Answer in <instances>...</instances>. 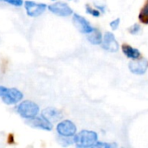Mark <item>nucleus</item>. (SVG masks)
<instances>
[{
    "mask_svg": "<svg viewBox=\"0 0 148 148\" xmlns=\"http://www.w3.org/2000/svg\"><path fill=\"white\" fill-rule=\"evenodd\" d=\"M102 48L110 52H117L119 50V43L116 41L114 36L111 32H106L101 42Z\"/></svg>",
    "mask_w": 148,
    "mask_h": 148,
    "instance_id": "1a4fd4ad",
    "label": "nucleus"
},
{
    "mask_svg": "<svg viewBox=\"0 0 148 148\" xmlns=\"http://www.w3.org/2000/svg\"><path fill=\"white\" fill-rule=\"evenodd\" d=\"M24 7L26 13L30 17L40 16L47 9V5L42 3H36L34 1H25Z\"/></svg>",
    "mask_w": 148,
    "mask_h": 148,
    "instance_id": "423d86ee",
    "label": "nucleus"
},
{
    "mask_svg": "<svg viewBox=\"0 0 148 148\" xmlns=\"http://www.w3.org/2000/svg\"><path fill=\"white\" fill-rule=\"evenodd\" d=\"M5 3L10 4V5H13V6H16V7H20L22 6L24 3H23V0H3Z\"/></svg>",
    "mask_w": 148,
    "mask_h": 148,
    "instance_id": "a211bd4d",
    "label": "nucleus"
},
{
    "mask_svg": "<svg viewBox=\"0 0 148 148\" xmlns=\"http://www.w3.org/2000/svg\"><path fill=\"white\" fill-rule=\"evenodd\" d=\"M96 7H97V9H99V10H101L102 11H104V7H103V6H100V5H96Z\"/></svg>",
    "mask_w": 148,
    "mask_h": 148,
    "instance_id": "4be33fe9",
    "label": "nucleus"
},
{
    "mask_svg": "<svg viewBox=\"0 0 148 148\" xmlns=\"http://www.w3.org/2000/svg\"><path fill=\"white\" fill-rule=\"evenodd\" d=\"M74 138V143L77 147H93L98 141V135L95 132L82 130L79 134H75Z\"/></svg>",
    "mask_w": 148,
    "mask_h": 148,
    "instance_id": "f257e3e1",
    "label": "nucleus"
},
{
    "mask_svg": "<svg viewBox=\"0 0 148 148\" xmlns=\"http://www.w3.org/2000/svg\"><path fill=\"white\" fill-rule=\"evenodd\" d=\"M7 89V88H5V87H3V86H0V97L3 95V94L5 92V90Z\"/></svg>",
    "mask_w": 148,
    "mask_h": 148,
    "instance_id": "412c9836",
    "label": "nucleus"
},
{
    "mask_svg": "<svg viewBox=\"0 0 148 148\" xmlns=\"http://www.w3.org/2000/svg\"><path fill=\"white\" fill-rule=\"evenodd\" d=\"M47 8L49 9L50 12H52L53 14L58 16L66 17L73 14V10L71 9V7L68 3H63V2H56L47 6Z\"/></svg>",
    "mask_w": 148,
    "mask_h": 148,
    "instance_id": "20e7f679",
    "label": "nucleus"
},
{
    "mask_svg": "<svg viewBox=\"0 0 148 148\" xmlns=\"http://www.w3.org/2000/svg\"><path fill=\"white\" fill-rule=\"evenodd\" d=\"M73 23L75 28L83 34H89L92 32L94 28L90 25L88 21L84 18L83 16L78 15V14H74L73 15Z\"/></svg>",
    "mask_w": 148,
    "mask_h": 148,
    "instance_id": "6e6552de",
    "label": "nucleus"
},
{
    "mask_svg": "<svg viewBox=\"0 0 148 148\" xmlns=\"http://www.w3.org/2000/svg\"><path fill=\"white\" fill-rule=\"evenodd\" d=\"M27 124L33 128H38L45 131H51L53 129V124L43 118L42 115L40 117H34L31 119H28Z\"/></svg>",
    "mask_w": 148,
    "mask_h": 148,
    "instance_id": "0eeeda50",
    "label": "nucleus"
},
{
    "mask_svg": "<svg viewBox=\"0 0 148 148\" xmlns=\"http://www.w3.org/2000/svg\"><path fill=\"white\" fill-rule=\"evenodd\" d=\"M86 11H87L88 14H90V15H92L93 16H95V17H98L101 15L99 10L94 9V8L90 7L89 5H87L86 6Z\"/></svg>",
    "mask_w": 148,
    "mask_h": 148,
    "instance_id": "dca6fc26",
    "label": "nucleus"
},
{
    "mask_svg": "<svg viewBox=\"0 0 148 148\" xmlns=\"http://www.w3.org/2000/svg\"><path fill=\"white\" fill-rule=\"evenodd\" d=\"M57 140H58V142L62 147H68V146H70L71 144L74 143V138L73 137H66V136L59 135L57 137Z\"/></svg>",
    "mask_w": 148,
    "mask_h": 148,
    "instance_id": "4468645a",
    "label": "nucleus"
},
{
    "mask_svg": "<svg viewBox=\"0 0 148 148\" xmlns=\"http://www.w3.org/2000/svg\"><path fill=\"white\" fill-rule=\"evenodd\" d=\"M129 69L133 74L144 75L148 69V62L146 59H135L129 62Z\"/></svg>",
    "mask_w": 148,
    "mask_h": 148,
    "instance_id": "9d476101",
    "label": "nucleus"
},
{
    "mask_svg": "<svg viewBox=\"0 0 148 148\" xmlns=\"http://www.w3.org/2000/svg\"><path fill=\"white\" fill-rule=\"evenodd\" d=\"M77 128L74 122L69 120L60 121L56 126V132L59 135L66 137H74L76 134Z\"/></svg>",
    "mask_w": 148,
    "mask_h": 148,
    "instance_id": "39448f33",
    "label": "nucleus"
},
{
    "mask_svg": "<svg viewBox=\"0 0 148 148\" xmlns=\"http://www.w3.org/2000/svg\"><path fill=\"white\" fill-rule=\"evenodd\" d=\"M1 97H2L3 101L5 104H7V105H15V104H17L18 102H20L23 100V95L17 88H7Z\"/></svg>",
    "mask_w": 148,
    "mask_h": 148,
    "instance_id": "7ed1b4c3",
    "label": "nucleus"
},
{
    "mask_svg": "<svg viewBox=\"0 0 148 148\" xmlns=\"http://www.w3.org/2000/svg\"><path fill=\"white\" fill-rule=\"evenodd\" d=\"M39 111V106L31 101H23L16 108L17 114L26 120L37 116Z\"/></svg>",
    "mask_w": 148,
    "mask_h": 148,
    "instance_id": "f03ea898",
    "label": "nucleus"
},
{
    "mask_svg": "<svg viewBox=\"0 0 148 148\" xmlns=\"http://www.w3.org/2000/svg\"><path fill=\"white\" fill-rule=\"evenodd\" d=\"M88 40L90 43L94 44V45H99L101 44L102 42V35L101 32L97 29H94L92 30V32H90L89 34H88Z\"/></svg>",
    "mask_w": 148,
    "mask_h": 148,
    "instance_id": "ddd939ff",
    "label": "nucleus"
},
{
    "mask_svg": "<svg viewBox=\"0 0 148 148\" xmlns=\"http://www.w3.org/2000/svg\"><path fill=\"white\" fill-rule=\"evenodd\" d=\"M120 22H121L120 18H117V19H115V20L112 21V22L110 23V27L112 28V29H114V30L117 29L118 27H119V25H120Z\"/></svg>",
    "mask_w": 148,
    "mask_h": 148,
    "instance_id": "aec40b11",
    "label": "nucleus"
},
{
    "mask_svg": "<svg viewBox=\"0 0 148 148\" xmlns=\"http://www.w3.org/2000/svg\"><path fill=\"white\" fill-rule=\"evenodd\" d=\"M0 1H3V0H0Z\"/></svg>",
    "mask_w": 148,
    "mask_h": 148,
    "instance_id": "b1692460",
    "label": "nucleus"
},
{
    "mask_svg": "<svg viewBox=\"0 0 148 148\" xmlns=\"http://www.w3.org/2000/svg\"><path fill=\"white\" fill-rule=\"evenodd\" d=\"M42 116L52 124L55 122H59L63 117L62 112L55 108H47L42 111Z\"/></svg>",
    "mask_w": 148,
    "mask_h": 148,
    "instance_id": "9b49d317",
    "label": "nucleus"
},
{
    "mask_svg": "<svg viewBox=\"0 0 148 148\" xmlns=\"http://www.w3.org/2000/svg\"><path fill=\"white\" fill-rule=\"evenodd\" d=\"M140 21L144 23V24H148V3L145 5V7L141 10L140 16H139Z\"/></svg>",
    "mask_w": 148,
    "mask_h": 148,
    "instance_id": "2eb2a0df",
    "label": "nucleus"
},
{
    "mask_svg": "<svg viewBox=\"0 0 148 148\" xmlns=\"http://www.w3.org/2000/svg\"><path fill=\"white\" fill-rule=\"evenodd\" d=\"M113 147H116L115 144H108L106 142H101V141H97L93 147H101V148H111Z\"/></svg>",
    "mask_w": 148,
    "mask_h": 148,
    "instance_id": "f3484780",
    "label": "nucleus"
},
{
    "mask_svg": "<svg viewBox=\"0 0 148 148\" xmlns=\"http://www.w3.org/2000/svg\"><path fill=\"white\" fill-rule=\"evenodd\" d=\"M140 25L138 24V23L134 24V25L129 29V32H130L131 34H133V35H137V34L140 33Z\"/></svg>",
    "mask_w": 148,
    "mask_h": 148,
    "instance_id": "6ab92c4d",
    "label": "nucleus"
},
{
    "mask_svg": "<svg viewBox=\"0 0 148 148\" xmlns=\"http://www.w3.org/2000/svg\"><path fill=\"white\" fill-rule=\"evenodd\" d=\"M122 51L127 56V57H128L130 59H133V60L138 59L140 56V50L131 47L128 44H123L122 45Z\"/></svg>",
    "mask_w": 148,
    "mask_h": 148,
    "instance_id": "f8f14e48",
    "label": "nucleus"
},
{
    "mask_svg": "<svg viewBox=\"0 0 148 148\" xmlns=\"http://www.w3.org/2000/svg\"><path fill=\"white\" fill-rule=\"evenodd\" d=\"M51 1H54V2H56V1H57V0H51Z\"/></svg>",
    "mask_w": 148,
    "mask_h": 148,
    "instance_id": "5701e85b",
    "label": "nucleus"
}]
</instances>
